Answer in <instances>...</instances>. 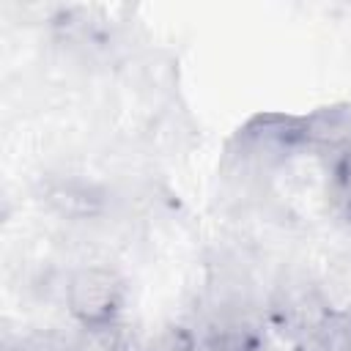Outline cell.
<instances>
[{"mask_svg":"<svg viewBox=\"0 0 351 351\" xmlns=\"http://www.w3.org/2000/svg\"><path fill=\"white\" fill-rule=\"evenodd\" d=\"M126 282L110 266H82L69 277L66 307L80 326L115 324L123 307Z\"/></svg>","mask_w":351,"mask_h":351,"instance_id":"6da1fadb","label":"cell"},{"mask_svg":"<svg viewBox=\"0 0 351 351\" xmlns=\"http://www.w3.org/2000/svg\"><path fill=\"white\" fill-rule=\"evenodd\" d=\"M44 200L63 217H93L101 208V192L77 181H58L44 189Z\"/></svg>","mask_w":351,"mask_h":351,"instance_id":"7a4b0ae2","label":"cell"},{"mask_svg":"<svg viewBox=\"0 0 351 351\" xmlns=\"http://www.w3.org/2000/svg\"><path fill=\"white\" fill-rule=\"evenodd\" d=\"M299 351H351V346L346 340V332L337 321V313L329 310V315L315 329L302 335L299 337Z\"/></svg>","mask_w":351,"mask_h":351,"instance_id":"3957f363","label":"cell"},{"mask_svg":"<svg viewBox=\"0 0 351 351\" xmlns=\"http://www.w3.org/2000/svg\"><path fill=\"white\" fill-rule=\"evenodd\" d=\"M195 348H197L195 335L178 324H165V326L148 332L137 343V351H195Z\"/></svg>","mask_w":351,"mask_h":351,"instance_id":"277c9868","label":"cell"},{"mask_svg":"<svg viewBox=\"0 0 351 351\" xmlns=\"http://www.w3.org/2000/svg\"><path fill=\"white\" fill-rule=\"evenodd\" d=\"M250 351H299V340L274 321L266 329H261V332L252 335Z\"/></svg>","mask_w":351,"mask_h":351,"instance_id":"5b68a950","label":"cell"},{"mask_svg":"<svg viewBox=\"0 0 351 351\" xmlns=\"http://www.w3.org/2000/svg\"><path fill=\"white\" fill-rule=\"evenodd\" d=\"M335 203L340 214L351 222V151L343 154L335 165Z\"/></svg>","mask_w":351,"mask_h":351,"instance_id":"8992f818","label":"cell"},{"mask_svg":"<svg viewBox=\"0 0 351 351\" xmlns=\"http://www.w3.org/2000/svg\"><path fill=\"white\" fill-rule=\"evenodd\" d=\"M250 340H252V335L219 332V335H211L206 340H197L195 351H250Z\"/></svg>","mask_w":351,"mask_h":351,"instance_id":"52a82bcc","label":"cell"},{"mask_svg":"<svg viewBox=\"0 0 351 351\" xmlns=\"http://www.w3.org/2000/svg\"><path fill=\"white\" fill-rule=\"evenodd\" d=\"M16 351H71V343L55 337V335H36L19 343Z\"/></svg>","mask_w":351,"mask_h":351,"instance_id":"ba28073f","label":"cell"},{"mask_svg":"<svg viewBox=\"0 0 351 351\" xmlns=\"http://www.w3.org/2000/svg\"><path fill=\"white\" fill-rule=\"evenodd\" d=\"M132 351H137V343H134V348H132Z\"/></svg>","mask_w":351,"mask_h":351,"instance_id":"9c48e42d","label":"cell"}]
</instances>
